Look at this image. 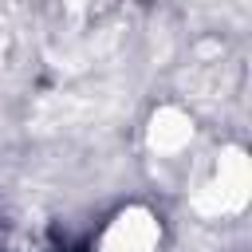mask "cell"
Listing matches in <instances>:
<instances>
[{
    "label": "cell",
    "mask_w": 252,
    "mask_h": 252,
    "mask_svg": "<svg viewBox=\"0 0 252 252\" xmlns=\"http://www.w3.org/2000/svg\"><path fill=\"white\" fill-rule=\"evenodd\" d=\"M248 185H252V173H248V158L240 150H228L217 165V177L205 185V193L197 197L201 213H213V217H224V213H236L244 209L248 201Z\"/></svg>",
    "instance_id": "6da1fadb"
},
{
    "label": "cell",
    "mask_w": 252,
    "mask_h": 252,
    "mask_svg": "<svg viewBox=\"0 0 252 252\" xmlns=\"http://www.w3.org/2000/svg\"><path fill=\"white\" fill-rule=\"evenodd\" d=\"M158 236H161V228H158V220L146 209H126L102 232L98 252H154L158 248Z\"/></svg>",
    "instance_id": "7a4b0ae2"
},
{
    "label": "cell",
    "mask_w": 252,
    "mask_h": 252,
    "mask_svg": "<svg viewBox=\"0 0 252 252\" xmlns=\"http://www.w3.org/2000/svg\"><path fill=\"white\" fill-rule=\"evenodd\" d=\"M189 138H193V122H189L181 110L165 106V110L154 114V122H150V146H154L158 154H177Z\"/></svg>",
    "instance_id": "3957f363"
}]
</instances>
